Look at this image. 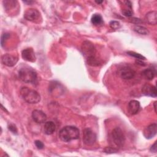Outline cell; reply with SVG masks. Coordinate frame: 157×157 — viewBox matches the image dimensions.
Returning a JSON list of instances; mask_svg holds the SVG:
<instances>
[{
    "label": "cell",
    "instance_id": "obj_18",
    "mask_svg": "<svg viewBox=\"0 0 157 157\" xmlns=\"http://www.w3.org/2000/svg\"><path fill=\"white\" fill-rule=\"evenodd\" d=\"M91 21L92 24H93L94 25L98 26V25L102 24L103 19H102V16L100 14L95 13V14L93 15V16L91 17Z\"/></svg>",
    "mask_w": 157,
    "mask_h": 157
},
{
    "label": "cell",
    "instance_id": "obj_19",
    "mask_svg": "<svg viewBox=\"0 0 157 157\" xmlns=\"http://www.w3.org/2000/svg\"><path fill=\"white\" fill-rule=\"evenodd\" d=\"M134 31L136 33L142 34V35H147L149 34V31L147 28L139 25H136L133 28Z\"/></svg>",
    "mask_w": 157,
    "mask_h": 157
},
{
    "label": "cell",
    "instance_id": "obj_29",
    "mask_svg": "<svg viewBox=\"0 0 157 157\" xmlns=\"http://www.w3.org/2000/svg\"><path fill=\"white\" fill-rule=\"evenodd\" d=\"M126 5L128 7H129V9H132V4H131V2L129 1H124Z\"/></svg>",
    "mask_w": 157,
    "mask_h": 157
},
{
    "label": "cell",
    "instance_id": "obj_11",
    "mask_svg": "<svg viewBox=\"0 0 157 157\" xmlns=\"http://www.w3.org/2000/svg\"><path fill=\"white\" fill-rule=\"evenodd\" d=\"M157 125L156 123H153L146 127L143 132L144 137L147 139H150L154 137L156 134Z\"/></svg>",
    "mask_w": 157,
    "mask_h": 157
},
{
    "label": "cell",
    "instance_id": "obj_16",
    "mask_svg": "<svg viewBox=\"0 0 157 157\" xmlns=\"http://www.w3.org/2000/svg\"><path fill=\"white\" fill-rule=\"evenodd\" d=\"M146 21L150 25H155L157 22V13L156 11H151L145 16Z\"/></svg>",
    "mask_w": 157,
    "mask_h": 157
},
{
    "label": "cell",
    "instance_id": "obj_14",
    "mask_svg": "<svg viewBox=\"0 0 157 157\" xmlns=\"http://www.w3.org/2000/svg\"><path fill=\"white\" fill-rule=\"evenodd\" d=\"M140 109V102L136 100H132L128 104V110L130 114H136Z\"/></svg>",
    "mask_w": 157,
    "mask_h": 157
},
{
    "label": "cell",
    "instance_id": "obj_31",
    "mask_svg": "<svg viewBox=\"0 0 157 157\" xmlns=\"http://www.w3.org/2000/svg\"><path fill=\"white\" fill-rule=\"evenodd\" d=\"M156 101H155V102H154V109H155V112H156Z\"/></svg>",
    "mask_w": 157,
    "mask_h": 157
},
{
    "label": "cell",
    "instance_id": "obj_27",
    "mask_svg": "<svg viewBox=\"0 0 157 157\" xmlns=\"http://www.w3.org/2000/svg\"><path fill=\"white\" fill-rule=\"evenodd\" d=\"M156 150H157V148H156V142H155L154 143V144L151 147V148H150V151L156 153Z\"/></svg>",
    "mask_w": 157,
    "mask_h": 157
},
{
    "label": "cell",
    "instance_id": "obj_2",
    "mask_svg": "<svg viewBox=\"0 0 157 157\" xmlns=\"http://www.w3.org/2000/svg\"><path fill=\"white\" fill-rule=\"evenodd\" d=\"M109 142L111 147L117 150L124 145L125 136L123 131L119 127H116L112 129L109 134Z\"/></svg>",
    "mask_w": 157,
    "mask_h": 157
},
{
    "label": "cell",
    "instance_id": "obj_5",
    "mask_svg": "<svg viewBox=\"0 0 157 157\" xmlns=\"http://www.w3.org/2000/svg\"><path fill=\"white\" fill-rule=\"evenodd\" d=\"M22 98L29 104H37L40 101V94L34 90L28 87H22L20 90Z\"/></svg>",
    "mask_w": 157,
    "mask_h": 157
},
{
    "label": "cell",
    "instance_id": "obj_3",
    "mask_svg": "<svg viewBox=\"0 0 157 157\" xmlns=\"http://www.w3.org/2000/svg\"><path fill=\"white\" fill-rule=\"evenodd\" d=\"M80 137L79 129L74 126H66L59 132V139L65 142L78 139Z\"/></svg>",
    "mask_w": 157,
    "mask_h": 157
},
{
    "label": "cell",
    "instance_id": "obj_32",
    "mask_svg": "<svg viewBox=\"0 0 157 157\" xmlns=\"http://www.w3.org/2000/svg\"><path fill=\"white\" fill-rule=\"evenodd\" d=\"M95 2H96L97 4H101V3L103 2V1H96Z\"/></svg>",
    "mask_w": 157,
    "mask_h": 157
},
{
    "label": "cell",
    "instance_id": "obj_15",
    "mask_svg": "<svg viewBox=\"0 0 157 157\" xmlns=\"http://www.w3.org/2000/svg\"><path fill=\"white\" fill-rule=\"evenodd\" d=\"M56 130V125L52 121H47L44 126V132L47 135L52 134Z\"/></svg>",
    "mask_w": 157,
    "mask_h": 157
},
{
    "label": "cell",
    "instance_id": "obj_22",
    "mask_svg": "<svg viewBox=\"0 0 157 157\" xmlns=\"http://www.w3.org/2000/svg\"><path fill=\"white\" fill-rule=\"evenodd\" d=\"M8 129H9V131L10 132H12L13 134H18V130H17V128L16 127V126L14 124H9L8 126Z\"/></svg>",
    "mask_w": 157,
    "mask_h": 157
},
{
    "label": "cell",
    "instance_id": "obj_23",
    "mask_svg": "<svg viewBox=\"0 0 157 157\" xmlns=\"http://www.w3.org/2000/svg\"><path fill=\"white\" fill-rule=\"evenodd\" d=\"M122 13L124 15L126 16V17H131L133 14V12L132 11V9H124L122 10Z\"/></svg>",
    "mask_w": 157,
    "mask_h": 157
},
{
    "label": "cell",
    "instance_id": "obj_30",
    "mask_svg": "<svg viewBox=\"0 0 157 157\" xmlns=\"http://www.w3.org/2000/svg\"><path fill=\"white\" fill-rule=\"evenodd\" d=\"M23 2H25V3H26V4H33V2H34V1H23Z\"/></svg>",
    "mask_w": 157,
    "mask_h": 157
},
{
    "label": "cell",
    "instance_id": "obj_24",
    "mask_svg": "<svg viewBox=\"0 0 157 157\" xmlns=\"http://www.w3.org/2000/svg\"><path fill=\"white\" fill-rule=\"evenodd\" d=\"M9 37H10V34H9V33H4V34H3L2 35V36H1V45H2V46H3L4 41H5L7 39H8Z\"/></svg>",
    "mask_w": 157,
    "mask_h": 157
},
{
    "label": "cell",
    "instance_id": "obj_8",
    "mask_svg": "<svg viewBox=\"0 0 157 157\" xmlns=\"http://www.w3.org/2000/svg\"><path fill=\"white\" fill-rule=\"evenodd\" d=\"M40 12L36 9H28L24 12V18L30 21H36L39 19Z\"/></svg>",
    "mask_w": 157,
    "mask_h": 157
},
{
    "label": "cell",
    "instance_id": "obj_26",
    "mask_svg": "<svg viewBox=\"0 0 157 157\" xmlns=\"http://www.w3.org/2000/svg\"><path fill=\"white\" fill-rule=\"evenodd\" d=\"M130 21L136 24H139V23H142V21L139 19V18H131L129 19Z\"/></svg>",
    "mask_w": 157,
    "mask_h": 157
},
{
    "label": "cell",
    "instance_id": "obj_21",
    "mask_svg": "<svg viewBox=\"0 0 157 157\" xmlns=\"http://www.w3.org/2000/svg\"><path fill=\"white\" fill-rule=\"evenodd\" d=\"M109 25H110V26L111 27V28L113 29H118L121 26L120 23L117 21H111L110 22Z\"/></svg>",
    "mask_w": 157,
    "mask_h": 157
},
{
    "label": "cell",
    "instance_id": "obj_7",
    "mask_svg": "<svg viewBox=\"0 0 157 157\" xmlns=\"http://www.w3.org/2000/svg\"><path fill=\"white\" fill-rule=\"evenodd\" d=\"M120 77L124 80H130L135 76L136 72L128 66H124L120 68L118 71Z\"/></svg>",
    "mask_w": 157,
    "mask_h": 157
},
{
    "label": "cell",
    "instance_id": "obj_17",
    "mask_svg": "<svg viewBox=\"0 0 157 157\" xmlns=\"http://www.w3.org/2000/svg\"><path fill=\"white\" fill-rule=\"evenodd\" d=\"M155 74H156L155 71L153 69H151V68L145 69L142 72V76L145 79H147L149 80L153 79V78L155 76Z\"/></svg>",
    "mask_w": 157,
    "mask_h": 157
},
{
    "label": "cell",
    "instance_id": "obj_12",
    "mask_svg": "<svg viewBox=\"0 0 157 157\" xmlns=\"http://www.w3.org/2000/svg\"><path fill=\"white\" fill-rule=\"evenodd\" d=\"M142 92L144 95L153 98L156 97L157 95L156 86L151 85L149 83H145L142 86Z\"/></svg>",
    "mask_w": 157,
    "mask_h": 157
},
{
    "label": "cell",
    "instance_id": "obj_4",
    "mask_svg": "<svg viewBox=\"0 0 157 157\" xmlns=\"http://www.w3.org/2000/svg\"><path fill=\"white\" fill-rule=\"evenodd\" d=\"M20 79L25 83H34L37 81V72L33 69L29 67H21L18 72Z\"/></svg>",
    "mask_w": 157,
    "mask_h": 157
},
{
    "label": "cell",
    "instance_id": "obj_10",
    "mask_svg": "<svg viewBox=\"0 0 157 157\" xmlns=\"http://www.w3.org/2000/svg\"><path fill=\"white\" fill-rule=\"evenodd\" d=\"M21 56L23 59L28 62H35L36 58L35 53L33 48H27L24 49L21 52Z\"/></svg>",
    "mask_w": 157,
    "mask_h": 157
},
{
    "label": "cell",
    "instance_id": "obj_13",
    "mask_svg": "<svg viewBox=\"0 0 157 157\" xmlns=\"http://www.w3.org/2000/svg\"><path fill=\"white\" fill-rule=\"evenodd\" d=\"M32 118L37 123H43L47 120L46 114L40 110H34L32 112Z\"/></svg>",
    "mask_w": 157,
    "mask_h": 157
},
{
    "label": "cell",
    "instance_id": "obj_1",
    "mask_svg": "<svg viewBox=\"0 0 157 157\" xmlns=\"http://www.w3.org/2000/svg\"><path fill=\"white\" fill-rule=\"evenodd\" d=\"M81 50L89 65L95 66L101 64L98 59L96 58V48L93 43L88 40L84 41L82 44Z\"/></svg>",
    "mask_w": 157,
    "mask_h": 157
},
{
    "label": "cell",
    "instance_id": "obj_20",
    "mask_svg": "<svg viewBox=\"0 0 157 157\" xmlns=\"http://www.w3.org/2000/svg\"><path fill=\"white\" fill-rule=\"evenodd\" d=\"M127 54L129 55V56H131L135 58H136L137 59H141V60H144L145 59V58L141 55L139 53H136L134 52H127Z\"/></svg>",
    "mask_w": 157,
    "mask_h": 157
},
{
    "label": "cell",
    "instance_id": "obj_6",
    "mask_svg": "<svg viewBox=\"0 0 157 157\" xmlns=\"http://www.w3.org/2000/svg\"><path fill=\"white\" fill-rule=\"evenodd\" d=\"M96 140V134L90 129L85 128L83 131V141L86 145H92Z\"/></svg>",
    "mask_w": 157,
    "mask_h": 157
},
{
    "label": "cell",
    "instance_id": "obj_28",
    "mask_svg": "<svg viewBox=\"0 0 157 157\" xmlns=\"http://www.w3.org/2000/svg\"><path fill=\"white\" fill-rule=\"evenodd\" d=\"M136 63H137V64H139V65H140V66H145V63L141 59H137L136 61Z\"/></svg>",
    "mask_w": 157,
    "mask_h": 157
},
{
    "label": "cell",
    "instance_id": "obj_9",
    "mask_svg": "<svg viewBox=\"0 0 157 157\" xmlns=\"http://www.w3.org/2000/svg\"><path fill=\"white\" fill-rule=\"evenodd\" d=\"M18 61V58L16 56L11 54H5L1 58V62L3 64L8 66L12 67L15 66Z\"/></svg>",
    "mask_w": 157,
    "mask_h": 157
},
{
    "label": "cell",
    "instance_id": "obj_25",
    "mask_svg": "<svg viewBox=\"0 0 157 157\" xmlns=\"http://www.w3.org/2000/svg\"><path fill=\"white\" fill-rule=\"evenodd\" d=\"M35 145H36V147H37L38 149H42V148H44V144H43L41 141H40V140H37L35 141Z\"/></svg>",
    "mask_w": 157,
    "mask_h": 157
}]
</instances>
